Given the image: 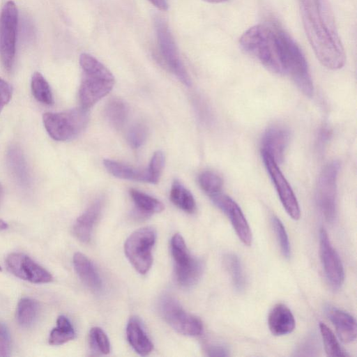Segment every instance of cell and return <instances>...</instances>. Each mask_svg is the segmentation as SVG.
I'll use <instances>...</instances> for the list:
<instances>
[{
	"mask_svg": "<svg viewBox=\"0 0 357 357\" xmlns=\"http://www.w3.org/2000/svg\"><path fill=\"white\" fill-rule=\"evenodd\" d=\"M307 38L320 63L331 70L342 68L345 52L328 0H298Z\"/></svg>",
	"mask_w": 357,
	"mask_h": 357,
	"instance_id": "6da1fadb",
	"label": "cell"
},
{
	"mask_svg": "<svg viewBox=\"0 0 357 357\" xmlns=\"http://www.w3.org/2000/svg\"><path fill=\"white\" fill-rule=\"evenodd\" d=\"M280 25L275 22L255 25L241 36V48L270 71L284 74L278 38Z\"/></svg>",
	"mask_w": 357,
	"mask_h": 357,
	"instance_id": "7a4b0ae2",
	"label": "cell"
},
{
	"mask_svg": "<svg viewBox=\"0 0 357 357\" xmlns=\"http://www.w3.org/2000/svg\"><path fill=\"white\" fill-rule=\"evenodd\" d=\"M82 77L79 89L81 107L89 109L112 89V73L93 56L83 53L79 57Z\"/></svg>",
	"mask_w": 357,
	"mask_h": 357,
	"instance_id": "3957f363",
	"label": "cell"
},
{
	"mask_svg": "<svg viewBox=\"0 0 357 357\" xmlns=\"http://www.w3.org/2000/svg\"><path fill=\"white\" fill-rule=\"evenodd\" d=\"M278 38L284 74L291 77L304 95L312 97L314 93L313 83L302 50L291 36L281 26L279 28Z\"/></svg>",
	"mask_w": 357,
	"mask_h": 357,
	"instance_id": "277c9868",
	"label": "cell"
},
{
	"mask_svg": "<svg viewBox=\"0 0 357 357\" xmlns=\"http://www.w3.org/2000/svg\"><path fill=\"white\" fill-rule=\"evenodd\" d=\"M89 121L88 109L82 107L61 112H46L43 116L44 127L54 140L65 142L78 136Z\"/></svg>",
	"mask_w": 357,
	"mask_h": 357,
	"instance_id": "5b68a950",
	"label": "cell"
},
{
	"mask_svg": "<svg viewBox=\"0 0 357 357\" xmlns=\"http://www.w3.org/2000/svg\"><path fill=\"white\" fill-rule=\"evenodd\" d=\"M155 238V230L152 227H146L135 231L125 242V254L140 274H146L151 267L152 248Z\"/></svg>",
	"mask_w": 357,
	"mask_h": 357,
	"instance_id": "8992f818",
	"label": "cell"
},
{
	"mask_svg": "<svg viewBox=\"0 0 357 357\" xmlns=\"http://www.w3.org/2000/svg\"><path fill=\"white\" fill-rule=\"evenodd\" d=\"M154 26L162 61L169 70L185 86L191 81L166 21L160 16L154 18Z\"/></svg>",
	"mask_w": 357,
	"mask_h": 357,
	"instance_id": "52a82bcc",
	"label": "cell"
},
{
	"mask_svg": "<svg viewBox=\"0 0 357 357\" xmlns=\"http://www.w3.org/2000/svg\"><path fill=\"white\" fill-rule=\"evenodd\" d=\"M171 252L175 263L177 282L184 287L195 284L202 273L203 263L190 255L183 238L179 234H175L171 239Z\"/></svg>",
	"mask_w": 357,
	"mask_h": 357,
	"instance_id": "ba28073f",
	"label": "cell"
},
{
	"mask_svg": "<svg viewBox=\"0 0 357 357\" xmlns=\"http://www.w3.org/2000/svg\"><path fill=\"white\" fill-rule=\"evenodd\" d=\"M18 24V10L15 3L7 1L0 13V59L8 72L14 65Z\"/></svg>",
	"mask_w": 357,
	"mask_h": 357,
	"instance_id": "9c48e42d",
	"label": "cell"
},
{
	"mask_svg": "<svg viewBox=\"0 0 357 357\" xmlns=\"http://www.w3.org/2000/svg\"><path fill=\"white\" fill-rule=\"evenodd\" d=\"M340 165L333 160L325 166L317 181L316 202L325 220L331 222L336 215L337 181Z\"/></svg>",
	"mask_w": 357,
	"mask_h": 357,
	"instance_id": "30bf717a",
	"label": "cell"
},
{
	"mask_svg": "<svg viewBox=\"0 0 357 357\" xmlns=\"http://www.w3.org/2000/svg\"><path fill=\"white\" fill-rule=\"evenodd\" d=\"M159 308L165 321L179 333L189 336L202 333L203 325L201 320L187 312L174 298L169 296L162 297Z\"/></svg>",
	"mask_w": 357,
	"mask_h": 357,
	"instance_id": "8fae6325",
	"label": "cell"
},
{
	"mask_svg": "<svg viewBox=\"0 0 357 357\" xmlns=\"http://www.w3.org/2000/svg\"><path fill=\"white\" fill-rule=\"evenodd\" d=\"M6 266L15 276L31 283L44 284L53 280L48 271L24 253L9 254L6 259Z\"/></svg>",
	"mask_w": 357,
	"mask_h": 357,
	"instance_id": "7c38bea8",
	"label": "cell"
},
{
	"mask_svg": "<svg viewBox=\"0 0 357 357\" xmlns=\"http://www.w3.org/2000/svg\"><path fill=\"white\" fill-rule=\"evenodd\" d=\"M261 155L284 208L292 219L298 220L301 216L300 207L290 185L273 158L263 152Z\"/></svg>",
	"mask_w": 357,
	"mask_h": 357,
	"instance_id": "4fadbf2b",
	"label": "cell"
},
{
	"mask_svg": "<svg viewBox=\"0 0 357 357\" xmlns=\"http://www.w3.org/2000/svg\"><path fill=\"white\" fill-rule=\"evenodd\" d=\"M319 252L322 266L329 284L333 289H340L344 280L343 265L324 228H321L319 231Z\"/></svg>",
	"mask_w": 357,
	"mask_h": 357,
	"instance_id": "5bb4252c",
	"label": "cell"
},
{
	"mask_svg": "<svg viewBox=\"0 0 357 357\" xmlns=\"http://www.w3.org/2000/svg\"><path fill=\"white\" fill-rule=\"evenodd\" d=\"M214 204L229 218L239 239L250 245L252 236L248 222L239 206L229 196L221 192L211 197Z\"/></svg>",
	"mask_w": 357,
	"mask_h": 357,
	"instance_id": "9a60e30c",
	"label": "cell"
},
{
	"mask_svg": "<svg viewBox=\"0 0 357 357\" xmlns=\"http://www.w3.org/2000/svg\"><path fill=\"white\" fill-rule=\"evenodd\" d=\"M289 130L280 125L269 127L261 140V152L266 153L278 164L284 160L286 148L289 141Z\"/></svg>",
	"mask_w": 357,
	"mask_h": 357,
	"instance_id": "2e32d148",
	"label": "cell"
},
{
	"mask_svg": "<svg viewBox=\"0 0 357 357\" xmlns=\"http://www.w3.org/2000/svg\"><path fill=\"white\" fill-rule=\"evenodd\" d=\"M102 200L97 199L76 220L73 233L83 243H88L91 236L92 229L102 211Z\"/></svg>",
	"mask_w": 357,
	"mask_h": 357,
	"instance_id": "e0dca14e",
	"label": "cell"
},
{
	"mask_svg": "<svg viewBox=\"0 0 357 357\" xmlns=\"http://www.w3.org/2000/svg\"><path fill=\"white\" fill-rule=\"evenodd\" d=\"M268 328L274 335L291 333L295 328V319L291 310L284 304L275 305L268 318Z\"/></svg>",
	"mask_w": 357,
	"mask_h": 357,
	"instance_id": "ac0fdd59",
	"label": "cell"
},
{
	"mask_svg": "<svg viewBox=\"0 0 357 357\" xmlns=\"http://www.w3.org/2000/svg\"><path fill=\"white\" fill-rule=\"evenodd\" d=\"M327 314L343 342L350 343L356 340V322L353 316L334 307L328 308Z\"/></svg>",
	"mask_w": 357,
	"mask_h": 357,
	"instance_id": "d6986e66",
	"label": "cell"
},
{
	"mask_svg": "<svg viewBox=\"0 0 357 357\" xmlns=\"http://www.w3.org/2000/svg\"><path fill=\"white\" fill-rule=\"evenodd\" d=\"M126 335L128 342L140 356H147L153 350V345L137 317H131L127 324Z\"/></svg>",
	"mask_w": 357,
	"mask_h": 357,
	"instance_id": "ffe728a7",
	"label": "cell"
},
{
	"mask_svg": "<svg viewBox=\"0 0 357 357\" xmlns=\"http://www.w3.org/2000/svg\"><path fill=\"white\" fill-rule=\"evenodd\" d=\"M75 270L81 280L91 289L98 291L102 287V280L90 259L81 252L73 256Z\"/></svg>",
	"mask_w": 357,
	"mask_h": 357,
	"instance_id": "44dd1931",
	"label": "cell"
},
{
	"mask_svg": "<svg viewBox=\"0 0 357 357\" xmlns=\"http://www.w3.org/2000/svg\"><path fill=\"white\" fill-rule=\"evenodd\" d=\"M107 170L119 178L153 183L151 174L148 169L135 168L112 160H104Z\"/></svg>",
	"mask_w": 357,
	"mask_h": 357,
	"instance_id": "7402d4cb",
	"label": "cell"
},
{
	"mask_svg": "<svg viewBox=\"0 0 357 357\" xmlns=\"http://www.w3.org/2000/svg\"><path fill=\"white\" fill-rule=\"evenodd\" d=\"M7 162L11 173L19 184L27 186L29 174L22 150L17 146H10L7 152Z\"/></svg>",
	"mask_w": 357,
	"mask_h": 357,
	"instance_id": "603a6c76",
	"label": "cell"
},
{
	"mask_svg": "<svg viewBox=\"0 0 357 357\" xmlns=\"http://www.w3.org/2000/svg\"><path fill=\"white\" fill-rule=\"evenodd\" d=\"M40 312L39 303L34 299L21 298L17 305L15 318L22 328H29L36 321Z\"/></svg>",
	"mask_w": 357,
	"mask_h": 357,
	"instance_id": "cb8c5ba5",
	"label": "cell"
},
{
	"mask_svg": "<svg viewBox=\"0 0 357 357\" xmlns=\"http://www.w3.org/2000/svg\"><path fill=\"white\" fill-rule=\"evenodd\" d=\"M129 192L139 214L149 216L163 211L164 205L157 199L135 189H130Z\"/></svg>",
	"mask_w": 357,
	"mask_h": 357,
	"instance_id": "d4e9b609",
	"label": "cell"
},
{
	"mask_svg": "<svg viewBox=\"0 0 357 357\" xmlns=\"http://www.w3.org/2000/svg\"><path fill=\"white\" fill-rule=\"evenodd\" d=\"M170 199L177 207L188 213L196 210V202L192 193L178 180H175L170 190Z\"/></svg>",
	"mask_w": 357,
	"mask_h": 357,
	"instance_id": "484cf974",
	"label": "cell"
},
{
	"mask_svg": "<svg viewBox=\"0 0 357 357\" xmlns=\"http://www.w3.org/2000/svg\"><path fill=\"white\" fill-rule=\"evenodd\" d=\"M75 337L74 328L69 319L64 315H60L56 319V326L51 331L48 339L52 346L63 344Z\"/></svg>",
	"mask_w": 357,
	"mask_h": 357,
	"instance_id": "4316f807",
	"label": "cell"
},
{
	"mask_svg": "<svg viewBox=\"0 0 357 357\" xmlns=\"http://www.w3.org/2000/svg\"><path fill=\"white\" fill-rule=\"evenodd\" d=\"M105 113L109 123L119 129L123 126L127 120L128 107L123 100L112 98L107 102Z\"/></svg>",
	"mask_w": 357,
	"mask_h": 357,
	"instance_id": "83f0119b",
	"label": "cell"
},
{
	"mask_svg": "<svg viewBox=\"0 0 357 357\" xmlns=\"http://www.w3.org/2000/svg\"><path fill=\"white\" fill-rule=\"evenodd\" d=\"M223 262L235 289L238 291H243L246 284V279L239 258L234 254H227Z\"/></svg>",
	"mask_w": 357,
	"mask_h": 357,
	"instance_id": "f1b7e54d",
	"label": "cell"
},
{
	"mask_svg": "<svg viewBox=\"0 0 357 357\" xmlns=\"http://www.w3.org/2000/svg\"><path fill=\"white\" fill-rule=\"evenodd\" d=\"M31 88L33 96L38 102L48 105L54 102L50 86L41 73L36 72L33 74Z\"/></svg>",
	"mask_w": 357,
	"mask_h": 357,
	"instance_id": "f546056e",
	"label": "cell"
},
{
	"mask_svg": "<svg viewBox=\"0 0 357 357\" xmlns=\"http://www.w3.org/2000/svg\"><path fill=\"white\" fill-rule=\"evenodd\" d=\"M319 329L326 353L329 356L346 357L349 354L342 348L333 331L324 323Z\"/></svg>",
	"mask_w": 357,
	"mask_h": 357,
	"instance_id": "4dcf8cb0",
	"label": "cell"
},
{
	"mask_svg": "<svg viewBox=\"0 0 357 357\" xmlns=\"http://www.w3.org/2000/svg\"><path fill=\"white\" fill-rule=\"evenodd\" d=\"M198 183L202 190L210 197L221 192L223 185L220 176L211 171H205L199 174Z\"/></svg>",
	"mask_w": 357,
	"mask_h": 357,
	"instance_id": "1f68e13d",
	"label": "cell"
},
{
	"mask_svg": "<svg viewBox=\"0 0 357 357\" xmlns=\"http://www.w3.org/2000/svg\"><path fill=\"white\" fill-rule=\"evenodd\" d=\"M89 344L94 351L101 354L110 352V344L105 333L99 327H93L89 332Z\"/></svg>",
	"mask_w": 357,
	"mask_h": 357,
	"instance_id": "d6a6232c",
	"label": "cell"
},
{
	"mask_svg": "<svg viewBox=\"0 0 357 357\" xmlns=\"http://www.w3.org/2000/svg\"><path fill=\"white\" fill-rule=\"evenodd\" d=\"M271 224L282 255L285 257L289 258L291 253L290 244L286 229L282 222L278 217L273 215L271 217Z\"/></svg>",
	"mask_w": 357,
	"mask_h": 357,
	"instance_id": "836d02e7",
	"label": "cell"
},
{
	"mask_svg": "<svg viewBox=\"0 0 357 357\" xmlns=\"http://www.w3.org/2000/svg\"><path fill=\"white\" fill-rule=\"evenodd\" d=\"M148 135L146 126L141 123L132 126L128 132V142L133 149H138L146 142Z\"/></svg>",
	"mask_w": 357,
	"mask_h": 357,
	"instance_id": "e575fe53",
	"label": "cell"
},
{
	"mask_svg": "<svg viewBox=\"0 0 357 357\" xmlns=\"http://www.w3.org/2000/svg\"><path fill=\"white\" fill-rule=\"evenodd\" d=\"M165 163V156L161 151H155L149 162V170L153 180V184L159 181Z\"/></svg>",
	"mask_w": 357,
	"mask_h": 357,
	"instance_id": "d590c367",
	"label": "cell"
},
{
	"mask_svg": "<svg viewBox=\"0 0 357 357\" xmlns=\"http://www.w3.org/2000/svg\"><path fill=\"white\" fill-rule=\"evenodd\" d=\"M11 351V337L7 326L0 321V357L9 356Z\"/></svg>",
	"mask_w": 357,
	"mask_h": 357,
	"instance_id": "8d00e7d4",
	"label": "cell"
},
{
	"mask_svg": "<svg viewBox=\"0 0 357 357\" xmlns=\"http://www.w3.org/2000/svg\"><path fill=\"white\" fill-rule=\"evenodd\" d=\"M12 96L11 87L8 83L0 78V112L8 103Z\"/></svg>",
	"mask_w": 357,
	"mask_h": 357,
	"instance_id": "74e56055",
	"label": "cell"
},
{
	"mask_svg": "<svg viewBox=\"0 0 357 357\" xmlns=\"http://www.w3.org/2000/svg\"><path fill=\"white\" fill-rule=\"evenodd\" d=\"M313 339L310 338L307 340L302 345H301L298 348V356H314V352L317 351V344Z\"/></svg>",
	"mask_w": 357,
	"mask_h": 357,
	"instance_id": "f35d334b",
	"label": "cell"
},
{
	"mask_svg": "<svg viewBox=\"0 0 357 357\" xmlns=\"http://www.w3.org/2000/svg\"><path fill=\"white\" fill-rule=\"evenodd\" d=\"M207 355L209 356L225 357L229 355V351L227 347L222 344H213L208 347Z\"/></svg>",
	"mask_w": 357,
	"mask_h": 357,
	"instance_id": "ab89813d",
	"label": "cell"
},
{
	"mask_svg": "<svg viewBox=\"0 0 357 357\" xmlns=\"http://www.w3.org/2000/svg\"><path fill=\"white\" fill-rule=\"evenodd\" d=\"M155 7L161 10H167L168 9L167 0H148Z\"/></svg>",
	"mask_w": 357,
	"mask_h": 357,
	"instance_id": "60d3db41",
	"label": "cell"
},
{
	"mask_svg": "<svg viewBox=\"0 0 357 357\" xmlns=\"http://www.w3.org/2000/svg\"><path fill=\"white\" fill-rule=\"evenodd\" d=\"M8 224L3 220L0 219V231L5 230L8 229Z\"/></svg>",
	"mask_w": 357,
	"mask_h": 357,
	"instance_id": "b9f144b4",
	"label": "cell"
},
{
	"mask_svg": "<svg viewBox=\"0 0 357 357\" xmlns=\"http://www.w3.org/2000/svg\"><path fill=\"white\" fill-rule=\"evenodd\" d=\"M203 1L208 2V3H222V2L227 1L228 0H203Z\"/></svg>",
	"mask_w": 357,
	"mask_h": 357,
	"instance_id": "7bdbcfd3",
	"label": "cell"
},
{
	"mask_svg": "<svg viewBox=\"0 0 357 357\" xmlns=\"http://www.w3.org/2000/svg\"><path fill=\"white\" fill-rule=\"evenodd\" d=\"M2 192H3L2 187H1V185L0 183V197H1Z\"/></svg>",
	"mask_w": 357,
	"mask_h": 357,
	"instance_id": "ee69618b",
	"label": "cell"
},
{
	"mask_svg": "<svg viewBox=\"0 0 357 357\" xmlns=\"http://www.w3.org/2000/svg\"><path fill=\"white\" fill-rule=\"evenodd\" d=\"M1 270H2V269H1V266H0V271H1Z\"/></svg>",
	"mask_w": 357,
	"mask_h": 357,
	"instance_id": "f6af8a7d",
	"label": "cell"
}]
</instances>
